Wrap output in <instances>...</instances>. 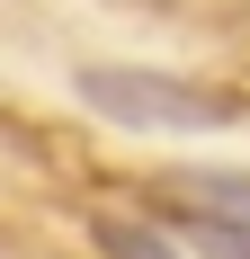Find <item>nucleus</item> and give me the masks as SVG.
Listing matches in <instances>:
<instances>
[{"instance_id": "1", "label": "nucleus", "mask_w": 250, "mask_h": 259, "mask_svg": "<svg viewBox=\"0 0 250 259\" xmlns=\"http://www.w3.org/2000/svg\"><path fill=\"white\" fill-rule=\"evenodd\" d=\"M80 99L116 125H143V134H205V125L241 116L232 90H205V80H179V72H134V63H90Z\"/></svg>"}, {"instance_id": "2", "label": "nucleus", "mask_w": 250, "mask_h": 259, "mask_svg": "<svg viewBox=\"0 0 250 259\" xmlns=\"http://www.w3.org/2000/svg\"><path fill=\"white\" fill-rule=\"evenodd\" d=\"M161 197H179L197 214H224V224H250V170H170Z\"/></svg>"}, {"instance_id": "3", "label": "nucleus", "mask_w": 250, "mask_h": 259, "mask_svg": "<svg viewBox=\"0 0 250 259\" xmlns=\"http://www.w3.org/2000/svg\"><path fill=\"white\" fill-rule=\"evenodd\" d=\"M90 233H99V259H188L170 233H152L143 214H90Z\"/></svg>"}, {"instance_id": "4", "label": "nucleus", "mask_w": 250, "mask_h": 259, "mask_svg": "<svg viewBox=\"0 0 250 259\" xmlns=\"http://www.w3.org/2000/svg\"><path fill=\"white\" fill-rule=\"evenodd\" d=\"M179 250H197V259H250V224H224V214H179Z\"/></svg>"}]
</instances>
